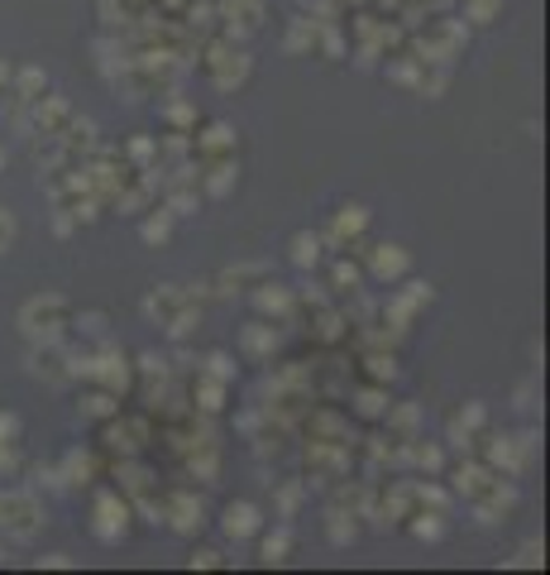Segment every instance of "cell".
<instances>
[{
  "label": "cell",
  "mask_w": 550,
  "mask_h": 575,
  "mask_svg": "<svg viewBox=\"0 0 550 575\" xmlns=\"http://www.w3.org/2000/svg\"><path fill=\"white\" fill-rule=\"evenodd\" d=\"M512 508H517V489H512V485H503V479H493V485L474 499L479 523H503V518L512 514Z\"/></svg>",
  "instance_id": "cell-8"
},
{
  "label": "cell",
  "mask_w": 550,
  "mask_h": 575,
  "mask_svg": "<svg viewBox=\"0 0 550 575\" xmlns=\"http://www.w3.org/2000/svg\"><path fill=\"white\" fill-rule=\"evenodd\" d=\"M412 533H416V537H422V542H441V537H445L441 508H435V514H416V523H412Z\"/></svg>",
  "instance_id": "cell-27"
},
{
  "label": "cell",
  "mask_w": 550,
  "mask_h": 575,
  "mask_svg": "<svg viewBox=\"0 0 550 575\" xmlns=\"http://www.w3.org/2000/svg\"><path fill=\"white\" fill-rule=\"evenodd\" d=\"M29 374L43 379V383H68L72 355L62 350V341H35V350H29Z\"/></svg>",
  "instance_id": "cell-5"
},
{
  "label": "cell",
  "mask_w": 550,
  "mask_h": 575,
  "mask_svg": "<svg viewBox=\"0 0 550 575\" xmlns=\"http://www.w3.org/2000/svg\"><path fill=\"white\" fill-rule=\"evenodd\" d=\"M527 451H531V437H503V441H493V451H489V460L498 470H522L527 466Z\"/></svg>",
  "instance_id": "cell-11"
},
{
  "label": "cell",
  "mask_w": 550,
  "mask_h": 575,
  "mask_svg": "<svg viewBox=\"0 0 550 575\" xmlns=\"http://www.w3.org/2000/svg\"><path fill=\"white\" fill-rule=\"evenodd\" d=\"M173 527H177V533H197V527H202V504L187 499V494H183V499H173Z\"/></svg>",
  "instance_id": "cell-24"
},
{
  "label": "cell",
  "mask_w": 550,
  "mask_h": 575,
  "mask_svg": "<svg viewBox=\"0 0 550 575\" xmlns=\"http://www.w3.org/2000/svg\"><path fill=\"white\" fill-rule=\"evenodd\" d=\"M469 6V20H479V25H489L493 14H498V6H503V0H464Z\"/></svg>",
  "instance_id": "cell-30"
},
{
  "label": "cell",
  "mask_w": 550,
  "mask_h": 575,
  "mask_svg": "<svg viewBox=\"0 0 550 575\" xmlns=\"http://www.w3.org/2000/svg\"><path fill=\"white\" fill-rule=\"evenodd\" d=\"M225 20H230V35H254L264 25V0H235L225 6Z\"/></svg>",
  "instance_id": "cell-15"
},
{
  "label": "cell",
  "mask_w": 550,
  "mask_h": 575,
  "mask_svg": "<svg viewBox=\"0 0 550 575\" xmlns=\"http://www.w3.org/2000/svg\"><path fill=\"white\" fill-rule=\"evenodd\" d=\"M206 68H212V82L220 91H235L249 77V53H245V48H235V43H220V48H212Z\"/></svg>",
  "instance_id": "cell-6"
},
{
  "label": "cell",
  "mask_w": 550,
  "mask_h": 575,
  "mask_svg": "<svg viewBox=\"0 0 550 575\" xmlns=\"http://www.w3.org/2000/svg\"><path fill=\"white\" fill-rule=\"evenodd\" d=\"M393 422H397L402 431H412V427H416V408H402V412H397V418H393Z\"/></svg>",
  "instance_id": "cell-45"
},
{
  "label": "cell",
  "mask_w": 550,
  "mask_h": 575,
  "mask_svg": "<svg viewBox=\"0 0 550 575\" xmlns=\"http://www.w3.org/2000/svg\"><path fill=\"white\" fill-rule=\"evenodd\" d=\"M197 149H202L206 164H212V158H235V130L230 125H212V130L197 139Z\"/></svg>",
  "instance_id": "cell-17"
},
{
  "label": "cell",
  "mask_w": 550,
  "mask_h": 575,
  "mask_svg": "<svg viewBox=\"0 0 550 575\" xmlns=\"http://www.w3.org/2000/svg\"><path fill=\"white\" fill-rule=\"evenodd\" d=\"M58 479H62V489L87 485V479H91V456H87V451H68V456H62V470H58Z\"/></svg>",
  "instance_id": "cell-22"
},
{
  "label": "cell",
  "mask_w": 550,
  "mask_h": 575,
  "mask_svg": "<svg viewBox=\"0 0 550 575\" xmlns=\"http://www.w3.org/2000/svg\"><path fill=\"white\" fill-rule=\"evenodd\" d=\"M173 212H168V206H154V216H144V226H139V235L144 240H149V245H168V240H173Z\"/></svg>",
  "instance_id": "cell-21"
},
{
  "label": "cell",
  "mask_w": 550,
  "mask_h": 575,
  "mask_svg": "<svg viewBox=\"0 0 550 575\" xmlns=\"http://www.w3.org/2000/svg\"><path fill=\"white\" fill-rule=\"evenodd\" d=\"M20 437V418L14 412H0V441H14Z\"/></svg>",
  "instance_id": "cell-38"
},
{
  "label": "cell",
  "mask_w": 550,
  "mask_h": 575,
  "mask_svg": "<svg viewBox=\"0 0 550 575\" xmlns=\"http://www.w3.org/2000/svg\"><path fill=\"white\" fill-rule=\"evenodd\" d=\"M129 154H135V158H139V164H149V158H154L158 149H154V144H149V139H135V144H129Z\"/></svg>",
  "instance_id": "cell-41"
},
{
  "label": "cell",
  "mask_w": 550,
  "mask_h": 575,
  "mask_svg": "<svg viewBox=\"0 0 550 575\" xmlns=\"http://www.w3.org/2000/svg\"><path fill=\"white\" fill-rule=\"evenodd\" d=\"M43 499L35 489H6L0 494V533L14 542H35L43 533Z\"/></svg>",
  "instance_id": "cell-1"
},
{
  "label": "cell",
  "mask_w": 550,
  "mask_h": 575,
  "mask_svg": "<svg viewBox=\"0 0 550 575\" xmlns=\"http://www.w3.org/2000/svg\"><path fill=\"white\" fill-rule=\"evenodd\" d=\"M407 269H412V254L402 245H379L374 254H369V274L383 279V283H397Z\"/></svg>",
  "instance_id": "cell-9"
},
{
  "label": "cell",
  "mask_w": 550,
  "mask_h": 575,
  "mask_svg": "<svg viewBox=\"0 0 550 575\" xmlns=\"http://www.w3.org/2000/svg\"><path fill=\"white\" fill-rule=\"evenodd\" d=\"M416 466H422V470H441V451H435V446H416Z\"/></svg>",
  "instance_id": "cell-35"
},
{
  "label": "cell",
  "mask_w": 550,
  "mask_h": 575,
  "mask_svg": "<svg viewBox=\"0 0 550 575\" xmlns=\"http://www.w3.org/2000/svg\"><path fill=\"white\" fill-rule=\"evenodd\" d=\"M206 364H212V379H220V383H230V379H235V364H230V355H212Z\"/></svg>",
  "instance_id": "cell-34"
},
{
  "label": "cell",
  "mask_w": 550,
  "mask_h": 575,
  "mask_svg": "<svg viewBox=\"0 0 550 575\" xmlns=\"http://www.w3.org/2000/svg\"><path fill=\"white\" fill-rule=\"evenodd\" d=\"M493 479H498V475H493V466H479V460H469V466H460V470H455V489L464 494V499H479V494L489 489Z\"/></svg>",
  "instance_id": "cell-16"
},
{
  "label": "cell",
  "mask_w": 550,
  "mask_h": 575,
  "mask_svg": "<svg viewBox=\"0 0 550 575\" xmlns=\"http://www.w3.org/2000/svg\"><path fill=\"white\" fill-rule=\"evenodd\" d=\"M345 283H350V288L360 283V269H354L350 260H340V264H335V288H345Z\"/></svg>",
  "instance_id": "cell-36"
},
{
  "label": "cell",
  "mask_w": 550,
  "mask_h": 575,
  "mask_svg": "<svg viewBox=\"0 0 550 575\" xmlns=\"http://www.w3.org/2000/svg\"><path fill=\"white\" fill-rule=\"evenodd\" d=\"M287 547H293V533H287V527H278V533H268V537H264V562H268V566L287 562Z\"/></svg>",
  "instance_id": "cell-26"
},
{
  "label": "cell",
  "mask_w": 550,
  "mask_h": 575,
  "mask_svg": "<svg viewBox=\"0 0 550 575\" xmlns=\"http://www.w3.org/2000/svg\"><path fill=\"white\" fill-rule=\"evenodd\" d=\"M144 312H149V322L168 327L173 335H187V331H191V322H202V312H197V298H191V293H183V288H173V283L154 288V293L144 298Z\"/></svg>",
  "instance_id": "cell-3"
},
{
  "label": "cell",
  "mask_w": 550,
  "mask_h": 575,
  "mask_svg": "<svg viewBox=\"0 0 550 575\" xmlns=\"http://www.w3.org/2000/svg\"><path fill=\"white\" fill-rule=\"evenodd\" d=\"M0 168H6V154H0Z\"/></svg>",
  "instance_id": "cell-48"
},
{
  "label": "cell",
  "mask_w": 550,
  "mask_h": 575,
  "mask_svg": "<svg viewBox=\"0 0 550 575\" xmlns=\"http://www.w3.org/2000/svg\"><path fill=\"white\" fill-rule=\"evenodd\" d=\"M0 566H6V552H0Z\"/></svg>",
  "instance_id": "cell-47"
},
{
  "label": "cell",
  "mask_w": 550,
  "mask_h": 575,
  "mask_svg": "<svg viewBox=\"0 0 550 575\" xmlns=\"http://www.w3.org/2000/svg\"><path fill=\"white\" fill-rule=\"evenodd\" d=\"M164 10H187V0H158Z\"/></svg>",
  "instance_id": "cell-46"
},
{
  "label": "cell",
  "mask_w": 550,
  "mask_h": 575,
  "mask_svg": "<svg viewBox=\"0 0 550 575\" xmlns=\"http://www.w3.org/2000/svg\"><path fill=\"white\" fill-rule=\"evenodd\" d=\"M512 566H546V547H541V542H527V547L517 552Z\"/></svg>",
  "instance_id": "cell-33"
},
{
  "label": "cell",
  "mask_w": 550,
  "mask_h": 575,
  "mask_svg": "<svg viewBox=\"0 0 550 575\" xmlns=\"http://www.w3.org/2000/svg\"><path fill=\"white\" fill-rule=\"evenodd\" d=\"M258 523H264V518H258L254 504H230V508H225V518H220L225 537H235V542H239V537H254Z\"/></svg>",
  "instance_id": "cell-13"
},
{
  "label": "cell",
  "mask_w": 550,
  "mask_h": 575,
  "mask_svg": "<svg viewBox=\"0 0 550 575\" xmlns=\"http://www.w3.org/2000/svg\"><path fill=\"white\" fill-rule=\"evenodd\" d=\"M364 226H369V212H364V206H340L335 221H331V231H326V240H331V245H345V240H354Z\"/></svg>",
  "instance_id": "cell-12"
},
{
  "label": "cell",
  "mask_w": 550,
  "mask_h": 575,
  "mask_svg": "<svg viewBox=\"0 0 550 575\" xmlns=\"http://www.w3.org/2000/svg\"><path fill=\"white\" fill-rule=\"evenodd\" d=\"M168 120H173V125H187V120H191V106H187V101H173V106H168Z\"/></svg>",
  "instance_id": "cell-42"
},
{
  "label": "cell",
  "mask_w": 550,
  "mask_h": 575,
  "mask_svg": "<svg viewBox=\"0 0 550 575\" xmlns=\"http://www.w3.org/2000/svg\"><path fill=\"white\" fill-rule=\"evenodd\" d=\"M191 206H197V192H191V187H177L173 197H168V212L173 216H191Z\"/></svg>",
  "instance_id": "cell-29"
},
{
  "label": "cell",
  "mask_w": 550,
  "mask_h": 575,
  "mask_svg": "<svg viewBox=\"0 0 550 575\" xmlns=\"http://www.w3.org/2000/svg\"><path fill=\"white\" fill-rule=\"evenodd\" d=\"M14 235H20V226H14V216L0 206V254H10L14 250Z\"/></svg>",
  "instance_id": "cell-31"
},
{
  "label": "cell",
  "mask_w": 550,
  "mask_h": 575,
  "mask_svg": "<svg viewBox=\"0 0 550 575\" xmlns=\"http://www.w3.org/2000/svg\"><path fill=\"white\" fill-rule=\"evenodd\" d=\"M68 120H72L68 96H39V101H35V130L39 135H58Z\"/></svg>",
  "instance_id": "cell-10"
},
{
  "label": "cell",
  "mask_w": 550,
  "mask_h": 575,
  "mask_svg": "<svg viewBox=\"0 0 550 575\" xmlns=\"http://www.w3.org/2000/svg\"><path fill=\"white\" fill-rule=\"evenodd\" d=\"M331 537L335 542H350L354 537V523H345V514H331Z\"/></svg>",
  "instance_id": "cell-37"
},
{
  "label": "cell",
  "mask_w": 550,
  "mask_h": 575,
  "mask_svg": "<svg viewBox=\"0 0 550 575\" xmlns=\"http://www.w3.org/2000/svg\"><path fill=\"white\" fill-rule=\"evenodd\" d=\"M268 279V264H235V269H225L220 274V288L225 293H235V288H258Z\"/></svg>",
  "instance_id": "cell-19"
},
{
  "label": "cell",
  "mask_w": 550,
  "mask_h": 575,
  "mask_svg": "<svg viewBox=\"0 0 550 575\" xmlns=\"http://www.w3.org/2000/svg\"><path fill=\"white\" fill-rule=\"evenodd\" d=\"M273 350H278V331L264 327V322H249L245 327V355L264 360V355H273Z\"/></svg>",
  "instance_id": "cell-20"
},
{
  "label": "cell",
  "mask_w": 550,
  "mask_h": 575,
  "mask_svg": "<svg viewBox=\"0 0 550 575\" xmlns=\"http://www.w3.org/2000/svg\"><path fill=\"white\" fill-rule=\"evenodd\" d=\"M369 370H374V379H393V374H397V370H393V355H387V360L374 355V360H369Z\"/></svg>",
  "instance_id": "cell-40"
},
{
  "label": "cell",
  "mask_w": 550,
  "mask_h": 575,
  "mask_svg": "<svg viewBox=\"0 0 550 575\" xmlns=\"http://www.w3.org/2000/svg\"><path fill=\"white\" fill-rule=\"evenodd\" d=\"M72 571V556H62V552H53V556H39V571Z\"/></svg>",
  "instance_id": "cell-39"
},
{
  "label": "cell",
  "mask_w": 550,
  "mask_h": 575,
  "mask_svg": "<svg viewBox=\"0 0 550 575\" xmlns=\"http://www.w3.org/2000/svg\"><path fill=\"white\" fill-rule=\"evenodd\" d=\"M91 533L101 537V542H120L129 533V504L120 499V494H101V499H96Z\"/></svg>",
  "instance_id": "cell-7"
},
{
  "label": "cell",
  "mask_w": 550,
  "mask_h": 575,
  "mask_svg": "<svg viewBox=\"0 0 550 575\" xmlns=\"http://www.w3.org/2000/svg\"><path fill=\"white\" fill-rule=\"evenodd\" d=\"M68 322H72V308L62 293H39L20 308V331L29 341H58V335L68 331Z\"/></svg>",
  "instance_id": "cell-2"
},
{
  "label": "cell",
  "mask_w": 550,
  "mask_h": 575,
  "mask_svg": "<svg viewBox=\"0 0 550 575\" xmlns=\"http://www.w3.org/2000/svg\"><path fill=\"white\" fill-rule=\"evenodd\" d=\"M220 398H225V383L206 374V379H202V408H206V412H216V408H220Z\"/></svg>",
  "instance_id": "cell-28"
},
{
  "label": "cell",
  "mask_w": 550,
  "mask_h": 575,
  "mask_svg": "<svg viewBox=\"0 0 550 575\" xmlns=\"http://www.w3.org/2000/svg\"><path fill=\"white\" fill-rule=\"evenodd\" d=\"M254 302H258V312H273V316H287L293 312V293H287V288H278L273 279H264L254 288Z\"/></svg>",
  "instance_id": "cell-18"
},
{
  "label": "cell",
  "mask_w": 550,
  "mask_h": 575,
  "mask_svg": "<svg viewBox=\"0 0 550 575\" xmlns=\"http://www.w3.org/2000/svg\"><path fill=\"white\" fill-rule=\"evenodd\" d=\"M483 422H489V412H483V403H464V412L455 422H450V441H460V446H474L479 441V431Z\"/></svg>",
  "instance_id": "cell-14"
},
{
  "label": "cell",
  "mask_w": 550,
  "mask_h": 575,
  "mask_svg": "<svg viewBox=\"0 0 550 575\" xmlns=\"http://www.w3.org/2000/svg\"><path fill=\"white\" fill-rule=\"evenodd\" d=\"M116 393H91V398H82V418H91V422H110L116 418V403H110Z\"/></svg>",
  "instance_id": "cell-25"
},
{
  "label": "cell",
  "mask_w": 550,
  "mask_h": 575,
  "mask_svg": "<svg viewBox=\"0 0 550 575\" xmlns=\"http://www.w3.org/2000/svg\"><path fill=\"white\" fill-rule=\"evenodd\" d=\"M191 566H206V571H212V566H220V552H212V547H206V552H197V556H191Z\"/></svg>",
  "instance_id": "cell-43"
},
{
  "label": "cell",
  "mask_w": 550,
  "mask_h": 575,
  "mask_svg": "<svg viewBox=\"0 0 550 575\" xmlns=\"http://www.w3.org/2000/svg\"><path fill=\"white\" fill-rule=\"evenodd\" d=\"M10 82H14V68H10V62H0V101L10 96Z\"/></svg>",
  "instance_id": "cell-44"
},
{
  "label": "cell",
  "mask_w": 550,
  "mask_h": 575,
  "mask_svg": "<svg viewBox=\"0 0 550 575\" xmlns=\"http://www.w3.org/2000/svg\"><path fill=\"white\" fill-rule=\"evenodd\" d=\"M360 412H364V418H379V412H387L383 389H364V393H360Z\"/></svg>",
  "instance_id": "cell-32"
},
{
  "label": "cell",
  "mask_w": 550,
  "mask_h": 575,
  "mask_svg": "<svg viewBox=\"0 0 550 575\" xmlns=\"http://www.w3.org/2000/svg\"><path fill=\"white\" fill-rule=\"evenodd\" d=\"M72 374L96 379L106 393H125L129 389V360L120 355V350H101V355H91V360H72Z\"/></svg>",
  "instance_id": "cell-4"
},
{
  "label": "cell",
  "mask_w": 550,
  "mask_h": 575,
  "mask_svg": "<svg viewBox=\"0 0 550 575\" xmlns=\"http://www.w3.org/2000/svg\"><path fill=\"white\" fill-rule=\"evenodd\" d=\"M321 245H326V240L312 235V231L293 235V264H297V269H316V264H321Z\"/></svg>",
  "instance_id": "cell-23"
}]
</instances>
